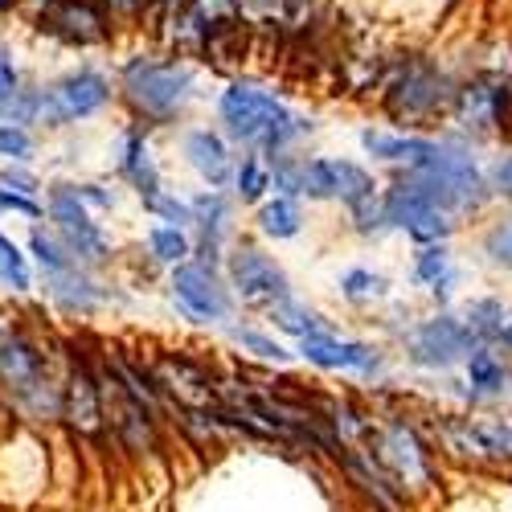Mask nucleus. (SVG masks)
Segmentation results:
<instances>
[{"label": "nucleus", "instance_id": "1", "mask_svg": "<svg viewBox=\"0 0 512 512\" xmlns=\"http://www.w3.org/2000/svg\"><path fill=\"white\" fill-rule=\"evenodd\" d=\"M222 119L234 140L267 148V152H283L291 140H300L312 127L300 115H291L271 91L246 87V82H238V87H230L222 95Z\"/></svg>", "mask_w": 512, "mask_h": 512}, {"label": "nucleus", "instance_id": "2", "mask_svg": "<svg viewBox=\"0 0 512 512\" xmlns=\"http://www.w3.org/2000/svg\"><path fill=\"white\" fill-rule=\"evenodd\" d=\"M123 91L136 111L152 119H168L193 95V70L173 58H136L123 70Z\"/></svg>", "mask_w": 512, "mask_h": 512}, {"label": "nucleus", "instance_id": "3", "mask_svg": "<svg viewBox=\"0 0 512 512\" xmlns=\"http://www.w3.org/2000/svg\"><path fill=\"white\" fill-rule=\"evenodd\" d=\"M37 99H41V107H37V123H54V127H62V123H74V119H87V115H95L99 107H107V99H111V82L99 74V70H70V74H62L50 91H37Z\"/></svg>", "mask_w": 512, "mask_h": 512}, {"label": "nucleus", "instance_id": "4", "mask_svg": "<svg viewBox=\"0 0 512 512\" xmlns=\"http://www.w3.org/2000/svg\"><path fill=\"white\" fill-rule=\"evenodd\" d=\"M37 29L66 46H99L111 37V17L103 0H41Z\"/></svg>", "mask_w": 512, "mask_h": 512}, {"label": "nucleus", "instance_id": "5", "mask_svg": "<svg viewBox=\"0 0 512 512\" xmlns=\"http://www.w3.org/2000/svg\"><path fill=\"white\" fill-rule=\"evenodd\" d=\"M0 377L13 386V394L33 406L37 414H50L58 402L50 394V381H46V369H41V357L25 345V340H5L0 345Z\"/></svg>", "mask_w": 512, "mask_h": 512}, {"label": "nucleus", "instance_id": "6", "mask_svg": "<svg viewBox=\"0 0 512 512\" xmlns=\"http://www.w3.org/2000/svg\"><path fill=\"white\" fill-rule=\"evenodd\" d=\"M447 99H451L447 78L435 66H426V62H410L390 87V111L398 119H422V115L439 111Z\"/></svg>", "mask_w": 512, "mask_h": 512}, {"label": "nucleus", "instance_id": "7", "mask_svg": "<svg viewBox=\"0 0 512 512\" xmlns=\"http://www.w3.org/2000/svg\"><path fill=\"white\" fill-rule=\"evenodd\" d=\"M431 177H439V185L451 193L455 205H480L484 201V177L476 168V156L459 148V144H435V156L422 164Z\"/></svg>", "mask_w": 512, "mask_h": 512}, {"label": "nucleus", "instance_id": "8", "mask_svg": "<svg viewBox=\"0 0 512 512\" xmlns=\"http://www.w3.org/2000/svg\"><path fill=\"white\" fill-rule=\"evenodd\" d=\"M234 287L250 308H275L287 300V275L259 250H242L234 259Z\"/></svg>", "mask_w": 512, "mask_h": 512}, {"label": "nucleus", "instance_id": "9", "mask_svg": "<svg viewBox=\"0 0 512 512\" xmlns=\"http://www.w3.org/2000/svg\"><path fill=\"white\" fill-rule=\"evenodd\" d=\"M50 213H54V222H58V230L66 234V242H70L74 254H82V259H91V263L103 259L107 242H103L99 226L91 222V213L82 209V197H78L74 189H58V193L50 197Z\"/></svg>", "mask_w": 512, "mask_h": 512}, {"label": "nucleus", "instance_id": "10", "mask_svg": "<svg viewBox=\"0 0 512 512\" xmlns=\"http://www.w3.org/2000/svg\"><path fill=\"white\" fill-rule=\"evenodd\" d=\"M472 332H467V324L459 320H431L422 324L414 332V357L422 365H451L455 357H463L467 349H472Z\"/></svg>", "mask_w": 512, "mask_h": 512}, {"label": "nucleus", "instance_id": "11", "mask_svg": "<svg viewBox=\"0 0 512 512\" xmlns=\"http://www.w3.org/2000/svg\"><path fill=\"white\" fill-rule=\"evenodd\" d=\"M173 291H177L181 308L197 320H218L226 312V295H222L218 279H213V271H205V267H177Z\"/></svg>", "mask_w": 512, "mask_h": 512}, {"label": "nucleus", "instance_id": "12", "mask_svg": "<svg viewBox=\"0 0 512 512\" xmlns=\"http://www.w3.org/2000/svg\"><path fill=\"white\" fill-rule=\"evenodd\" d=\"M185 156H189V164L197 168V173L218 189V185H226L230 181V148H226V140L222 136H213V132H189L185 136Z\"/></svg>", "mask_w": 512, "mask_h": 512}, {"label": "nucleus", "instance_id": "13", "mask_svg": "<svg viewBox=\"0 0 512 512\" xmlns=\"http://www.w3.org/2000/svg\"><path fill=\"white\" fill-rule=\"evenodd\" d=\"M304 357L312 365H324V369H377L373 349L349 345V340H328L324 332L320 336H304Z\"/></svg>", "mask_w": 512, "mask_h": 512}, {"label": "nucleus", "instance_id": "14", "mask_svg": "<svg viewBox=\"0 0 512 512\" xmlns=\"http://www.w3.org/2000/svg\"><path fill=\"white\" fill-rule=\"evenodd\" d=\"M66 418L78 426L82 435H95L99 431V418H103L99 386H95V377L82 369V365H74L70 386H66Z\"/></svg>", "mask_w": 512, "mask_h": 512}, {"label": "nucleus", "instance_id": "15", "mask_svg": "<svg viewBox=\"0 0 512 512\" xmlns=\"http://www.w3.org/2000/svg\"><path fill=\"white\" fill-rule=\"evenodd\" d=\"M365 152L381 156V160H394V164H410V168H422L426 160L435 156V144L431 140H410V136H386V132H365L361 136Z\"/></svg>", "mask_w": 512, "mask_h": 512}, {"label": "nucleus", "instance_id": "16", "mask_svg": "<svg viewBox=\"0 0 512 512\" xmlns=\"http://www.w3.org/2000/svg\"><path fill=\"white\" fill-rule=\"evenodd\" d=\"M381 455H386L394 463V472L406 476V480H422V451L414 443V435L406 431V426H390L386 439H381Z\"/></svg>", "mask_w": 512, "mask_h": 512}, {"label": "nucleus", "instance_id": "17", "mask_svg": "<svg viewBox=\"0 0 512 512\" xmlns=\"http://www.w3.org/2000/svg\"><path fill=\"white\" fill-rule=\"evenodd\" d=\"M373 177L365 173L361 164H349V160H332V197H340L349 209H361L369 197H373Z\"/></svg>", "mask_w": 512, "mask_h": 512}, {"label": "nucleus", "instance_id": "18", "mask_svg": "<svg viewBox=\"0 0 512 512\" xmlns=\"http://www.w3.org/2000/svg\"><path fill=\"white\" fill-rule=\"evenodd\" d=\"M119 168L127 173V181H132L144 197L152 193V189H160V177H156V164H152V156H148V148H144V140L136 136V132H127L123 136V156H119Z\"/></svg>", "mask_w": 512, "mask_h": 512}, {"label": "nucleus", "instance_id": "19", "mask_svg": "<svg viewBox=\"0 0 512 512\" xmlns=\"http://www.w3.org/2000/svg\"><path fill=\"white\" fill-rule=\"evenodd\" d=\"M300 205H295L291 197H275V201H267L263 209H259V226H263V234H271V238H291V234H300Z\"/></svg>", "mask_w": 512, "mask_h": 512}, {"label": "nucleus", "instance_id": "20", "mask_svg": "<svg viewBox=\"0 0 512 512\" xmlns=\"http://www.w3.org/2000/svg\"><path fill=\"white\" fill-rule=\"evenodd\" d=\"M164 381H168V390H173L177 398H185V402H197V406H209L213 402V390L205 386V377L197 373V369H189V365H173L168 361L164 365Z\"/></svg>", "mask_w": 512, "mask_h": 512}, {"label": "nucleus", "instance_id": "21", "mask_svg": "<svg viewBox=\"0 0 512 512\" xmlns=\"http://www.w3.org/2000/svg\"><path fill=\"white\" fill-rule=\"evenodd\" d=\"M414 275L431 287L435 295H447L451 291V279H455V271H451V259L439 250V246H431V250H418V259H414Z\"/></svg>", "mask_w": 512, "mask_h": 512}, {"label": "nucleus", "instance_id": "22", "mask_svg": "<svg viewBox=\"0 0 512 512\" xmlns=\"http://www.w3.org/2000/svg\"><path fill=\"white\" fill-rule=\"evenodd\" d=\"M406 234L414 242H443L451 234V222H447V213L439 205H426V209H418L414 218L406 222Z\"/></svg>", "mask_w": 512, "mask_h": 512}, {"label": "nucleus", "instance_id": "23", "mask_svg": "<svg viewBox=\"0 0 512 512\" xmlns=\"http://www.w3.org/2000/svg\"><path fill=\"white\" fill-rule=\"evenodd\" d=\"M467 377H472V386L484 390V394H500L508 386V373L492 353H472V361H467Z\"/></svg>", "mask_w": 512, "mask_h": 512}, {"label": "nucleus", "instance_id": "24", "mask_svg": "<svg viewBox=\"0 0 512 512\" xmlns=\"http://www.w3.org/2000/svg\"><path fill=\"white\" fill-rule=\"evenodd\" d=\"M193 222H201L205 246H213V242L222 238V230H226V201H222L218 193L197 197V201H193Z\"/></svg>", "mask_w": 512, "mask_h": 512}, {"label": "nucleus", "instance_id": "25", "mask_svg": "<svg viewBox=\"0 0 512 512\" xmlns=\"http://www.w3.org/2000/svg\"><path fill=\"white\" fill-rule=\"evenodd\" d=\"M467 332L472 336H500L504 332V308L500 300H476L472 308H467Z\"/></svg>", "mask_w": 512, "mask_h": 512}, {"label": "nucleus", "instance_id": "26", "mask_svg": "<svg viewBox=\"0 0 512 512\" xmlns=\"http://www.w3.org/2000/svg\"><path fill=\"white\" fill-rule=\"evenodd\" d=\"M267 189H271L267 164H263L259 156H246L242 168H238V197H242V201H259Z\"/></svg>", "mask_w": 512, "mask_h": 512}, {"label": "nucleus", "instance_id": "27", "mask_svg": "<svg viewBox=\"0 0 512 512\" xmlns=\"http://www.w3.org/2000/svg\"><path fill=\"white\" fill-rule=\"evenodd\" d=\"M148 242H152V254H156L160 263H181L185 254H189V238L177 226H156L148 234Z\"/></svg>", "mask_w": 512, "mask_h": 512}, {"label": "nucleus", "instance_id": "28", "mask_svg": "<svg viewBox=\"0 0 512 512\" xmlns=\"http://www.w3.org/2000/svg\"><path fill=\"white\" fill-rule=\"evenodd\" d=\"M275 320H279V328L283 332H295V336H320L324 332V320H316L312 312H304V308H295L291 300H283V304H275Z\"/></svg>", "mask_w": 512, "mask_h": 512}, {"label": "nucleus", "instance_id": "29", "mask_svg": "<svg viewBox=\"0 0 512 512\" xmlns=\"http://www.w3.org/2000/svg\"><path fill=\"white\" fill-rule=\"evenodd\" d=\"M0 279H5L13 291H25L29 287V263H25V254L0 234Z\"/></svg>", "mask_w": 512, "mask_h": 512}, {"label": "nucleus", "instance_id": "30", "mask_svg": "<svg viewBox=\"0 0 512 512\" xmlns=\"http://www.w3.org/2000/svg\"><path fill=\"white\" fill-rule=\"evenodd\" d=\"M37 107H41V99H37V91H13V99H5L0 103V115H5V123H37Z\"/></svg>", "mask_w": 512, "mask_h": 512}, {"label": "nucleus", "instance_id": "31", "mask_svg": "<svg viewBox=\"0 0 512 512\" xmlns=\"http://www.w3.org/2000/svg\"><path fill=\"white\" fill-rule=\"evenodd\" d=\"M33 254H37V263L46 267V271H54V275L74 267V263H70V254H66V250H62L46 230H37V234H33Z\"/></svg>", "mask_w": 512, "mask_h": 512}, {"label": "nucleus", "instance_id": "32", "mask_svg": "<svg viewBox=\"0 0 512 512\" xmlns=\"http://www.w3.org/2000/svg\"><path fill=\"white\" fill-rule=\"evenodd\" d=\"M0 156H9V160H29L33 156V136L21 123H0Z\"/></svg>", "mask_w": 512, "mask_h": 512}, {"label": "nucleus", "instance_id": "33", "mask_svg": "<svg viewBox=\"0 0 512 512\" xmlns=\"http://www.w3.org/2000/svg\"><path fill=\"white\" fill-rule=\"evenodd\" d=\"M480 451H492V455H512V426H476V431H467Z\"/></svg>", "mask_w": 512, "mask_h": 512}, {"label": "nucleus", "instance_id": "34", "mask_svg": "<svg viewBox=\"0 0 512 512\" xmlns=\"http://www.w3.org/2000/svg\"><path fill=\"white\" fill-rule=\"evenodd\" d=\"M381 287L386 283H381L377 275H369V271H349L345 275V295L349 300H369V295H381Z\"/></svg>", "mask_w": 512, "mask_h": 512}, {"label": "nucleus", "instance_id": "35", "mask_svg": "<svg viewBox=\"0 0 512 512\" xmlns=\"http://www.w3.org/2000/svg\"><path fill=\"white\" fill-rule=\"evenodd\" d=\"M144 201H148L156 213H164V218H173V222H193V209H189V205H181V201H173V197H164L160 189H152Z\"/></svg>", "mask_w": 512, "mask_h": 512}, {"label": "nucleus", "instance_id": "36", "mask_svg": "<svg viewBox=\"0 0 512 512\" xmlns=\"http://www.w3.org/2000/svg\"><path fill=\"white\" fill-rule=\"evenodd\" d=\"M5 209H17V213H25V218H37V213H41L29 193H13V189L0 185V213H5Z\"/></svg>", "mask_w": 512, "mask_h": 512}, {"label": "nucleus", "instance_id": "37", "mask_svg": "<svg viewBox=\"0 0 512 512\" xmlns=\"http://www.w3.org/2000/svg\"><path fill=\"white\" fill-rule=\"evenodd\" d=\"M238 345L254 349L259 357H275V361H283V357H287V353L275 345V340H267V336H259V332H238Z\"/></svg>", "mask_w": 512, "mask_h": 512}, {"label": "nucleus", "instance_id": "38", "mask_svg": "<svg viewBox=\"0 0 512 512\" xmlns=\"http://www.w3.org/2000/svg\"><path fill=\"white\" fill-rule=\"evenodd\" d=\"M488 250H492V259H496V263H512V222L500 226V230H492Z\"/></svg>", "mask_w": 512, "mask_h": 512}, {"label": "nucleus", "instance_id": "39", "mask_svg": "<svg viewBox=\"0 0 512 512\" xmlns=\"http://www.w3.org/2000/svg\"><path fill=\"white\" fill-rule=\"evenodd\" d=\"M492 189L500 197H512V156H500L496 168H492Z\"/></svg>", "mask_w": 512, "mask_h": 512}, {"label": "nucleus", "instance_id": "40", "mask_svg": "<svg viewBox=\"0 0 512 512\" xmlns=\"http://www.w3.org/2000/svg\"><path fill=\"white\" fill-rule=\"evenodd\" d=\"M13 91H17V70H13V62L5 54H0V103L13 99Z\"/></svg>", "mask_w": 512, "mask_h": 512}, {"label": "nucleus", "instance_id": "41", "mask_svg": "<svg viewBox=\"0 0 512 512\" xmlns=\"http://www.w3.org/2000/svg\"><path fill=\"white\" fill-rule=\"evenodd\" d=\"M5 185H13V189H17V193H33V181H29V177H25V173H17V177H13V173H9V177H5Z\"/></svg>", "mask_w": 512, "mask_h": 512}, {"label": "nucleus", "instance_id": "42", "mask_svg": "<svg viewBox=\"0 0 512 512\" xmlns=\"http://www.w3.org/2000/svg\"><path fill=\"white\" fill-rule=\"evenodd\" d=\"M500 336H504V345H508V349H512V328H504V332H500Z\"/></svg>", "mask_w": 512, "mask_h": 512}]
</instances>
